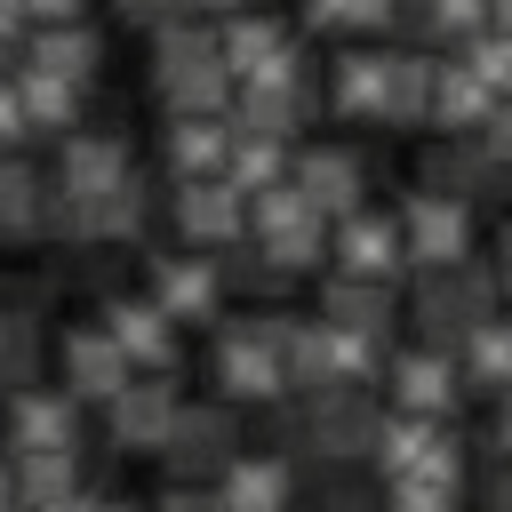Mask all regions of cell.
I'll list each match as a JSON object with an SVG mask.
<instances>
[{
  "mask_svg": "<svg viewBox=\"0 0 512 512\" xmlns=\"http://www.w3.org/2000/svg\"><path fill=\"white\" fill-rule=\"evenodd\" d=\"M16 496H24L32 512L80 496V488H72V456H16Z\"/></svg>",
  "mask_w": 512,
  "mask_h": 512,
  "instance_id": "cell-32",
  "label": "cell"
},
{
  "mask_svg": "<svg viewBox=\"0 0 512 512\" xmlns=\"http://www.w3.org/2000/svg\"><path fill=\"white\" fill-rule=\"evenodd\" d=\"M160 512H224V496H208V488H168Z\"/></svg>",
  "mask_w": 512,
  "mask_h": 512,
  "instance_id": "cell-40",
  "label": "cell"
},
{
  "mask_svg": "<svg viewBox=\"0 0 512 512\" xmlns=\"http://www.w3.org/2000/svg\"><path fill=\"white\" fill-rule=\"evenodd\" d=\"M496 264H448V272H416V320H424V336L448 352V344H464L472 328H488L496 320Z\"/></svg>",
  "mask_w": 512,
  "mask_h": 512,
  "instance_id": "cell-4",
  "label": "cell"
},
{
  "mask_svg": "<svg viewBox=\"0 0 512 512\" xmlns=\"http://www.w3.org/2000/svg\"><path fill=\"white\" fill-rule=\"evenodd\" d=\"M8 448H16V456H72V448H80L72 392H24V400L8 408Z\"/></svg>",
  "mask_w": 512,
  "mask_h": 512,
  "instance_id": "cell-18",
  "label": "cell"
},
{
  "mask_svg": "<svg viewBox=\"0 0 512 512\" xmlns=\"http://www.w3.org/2000/svg\"><path fill=\"white\" fill-rule=\"evenodd\" d=\"M0 384H32V320L0 312Z\"/></svg>",
  "mask_w": 512,
  "mask_h": 512,
  "instance_id": "cell-35",
  "label": "cell"
},
{
  "mask_svg": "<svg viewBox=\"0 0 512 512\" xmlns=\"http://www.w3.org/2000/svg\"><path fill=\"white\" fill-rule=\"evenodd\" d=\"M328 256H336V272H352V280H376V288H392V272L408 264L400 216H384V208H360V216H344V224L328 232Z\"/></svg>",
  "mask_w": 512,
  "mask_h": 512,
  "instance_id": "cell-9",
  "label": "cell"
},
{
  "mask_svg": "<svg viewBox=\"0 0 512 512\" xmlns=\"http://www.w3.org/2000/svg\"><path fill=\"white\" fill-rule=\"evenodd\" d=\"M152 32H160L152 64H160L168 112H176V120H216V112L232 104V64H224V48H216V24H208L200 8H160Z\"/></svg>",
  "mask_w": 512,
  "mask_h": 512,
  "instance_id": "cell-1",
  "label": "cell"
},
{
  "mask_svg": "<svg viewBox=\"0 0 512 512\" xmlns=\"http://www.w3.org/2000/svg\"><path fill=\"white\" fill-rule=\"evenodd\" d=\"M16 136H32V120H24V96H16V80H0V144H16Z\"/></svg>",
  "mask_w": 512,
  "mask_h": 512,
  "instance_id": "cell-37",
  "label": "cell"
},
{
  "mask_svg": "<svg viewBox=\"0 0 512 512\" xmlns=\"http://www.w3.org/2000/svg\"><path fill=\"white\" fill-rule=\"evenodd\" d=\"M224 280H240V288H280L288 272H280V264H272V256H264L256 240H240V248L224 256Z\"/></svg>",
  "mask_w": 512,
  "mask_h": 512,
  "instance_id": "cell-36",
  "label": "cell"
},
{
  "mask_svg": "<svg viewBox=\"0 0 512 512\" xmlns=\"http://www.w3.org/2000/svg\"><path fill=\"white\" fill-rule=\"evenodd\" d=\"M16 96H24V120H32V128H56V136H64V128L80 120V88H72V80H48V72H32V64L16 72Z\"/></svg>",
  "mask_w": 512,
  "mask_h": 512,
  "instance_id": "cell-30",
  "label": "cell"
},
{
  "mask_svg": "<svg viewBox=\"0 0 512 512\" xmlns=\"http://www.w3.org/2000/svg\"><path fill=\"white\" fill-rule=\"evenodd\" d=\"M312 512H384V496L360 472H320L312 480Z\"/></svg>",
  "mask_w": 512,
  "mask_h": 512,
  "instance_id": "cell-33",
  "label": "cell"
},
{
  "mask_svg": "<svg viewBox=\"0 0 512 512\" xmlns=\"http://www.w3.org/2000/svg\"><path fill=\"white\" fill-rule=\"evenodd\" d=\"M480 144H488V160H504V168H512V96H504V104H496V120L480 128Z\"/></svg>",
  "mask_w": 512,
  "mask_h": 512,
  "instance_id": "cell-38",
  "label": "cell"
},
{
  "mask_svg": "<svg viewBox=\"0 0 512 512\" xmlns=\"http://www.w3.org/2000/svg\"><path fill=\"white\" fill-rule=\"evenodd\" d=\"M384 376H392V408H400V416H432V424H440V416L464 400V368H456V352H440V344L400 352Z\"/></svg>",
  "mask_w": 512,
  "mask_h": 512,
  "instance_id": "cell-10",
  "label": "cell"
},
{
  "mask_svg": "<svg viewBox=\"0 0 512 512\" xmlns=\"http://www.w3.org/2000/svg\"><path fill=\"white\" fill-rule=\"evenodd\" d=\"M96 56H104V48H96L88 24H56V32H32V40H24V64L48 72V80H72V88L96 72Z\"/></svg>",
  "mask_w": 512,
  "mask_h": 512,
  "instance_id": "cell-26",
  "label": "cell"
},
{
  "mask_svg": "<svg viewBox=\"0 0 512 512\" xmlns=\"http://www.w3.org/2000/svg\"><path fill=\"white\" fill-rule=\"evenodd\" d=\"M104 336L128 352V368L144 360V368L168 376V360H176V320H168L152 296H112V304H104Z\"/></svg>",
  "mask_w": 512,
  "mask_h": 512,
  "instance_id": "cell-16",
  "label": "cell"
},
{
  "mask_svg": "<svg viewBox=\"0 0 512 512\" xmlns=\"http://www.w3.org/2000/svg\"><path fill=\"white\" fill-rule=\"evenodd\" d=\"M384 400L376 392H320V400H304V456L320 464V472H352L360 456L376 464V440H384Z\"/></svg>",
  "mask_w": 512,
  "mask_h": 512,
  "instance_id": "cell-3",
  "label": "cell"
},
{
  "mask_svg": "<svg viewBox=\"0 0 512 512\" xmlns=\"http://www.w3.org/2000/svg\"><path fill=\"white\" fill-rule=\"evenodd\" d=\"M488 32H504V40H512V0H504V8H488Z\"/></svg>",
  "mask_w": 512,
  "mask_h": 512,
  "instance_id": "cell-43",
  "label": "cell"
},
{
  "mask_svg": "<svg viewBox=\"0 0 512 512\" xmlns=\"http://www.w3.org/2000/svg\"><path fill=\"white\" fill-rule=\"evenodd\" d=\"M152 304L168 320H216L224 304V264L216 256H160L152 264Z\"/></svg>",
  "mask_w": 512,
  "mask_h": 512,
  "instance_id": "cell-14",
  "label": "cell"
},
{
  "mask_svg": "<svg viewBox=\"0 0 512 512\" xmlns=\"http://www.w3.org/2000/svg\"><path fill=\"white\" fill-rule=\"evenodd\" d=\"M216 496H224V512H288V496H296V480H288V456H272V448H240V464L216 480Z\"/></svg>",
  "mask_w": 512,
  "mask_h": 512,
  "instance_id": "cell-22",
  "label": "cell"
},
{
  "mask_svg": "<svg viewBox=\"0 0 512 512\" xmlns=\"http://www.w3.org/2000/svg\"><path fill=\"white\" fill-rule=\"evenodd\" d=\"M496 88L472 72V64H456V56H440V72H432V120L440 128H456V136H480L488 120H496Z\"/></svg>",
  "mask_w": 512,
  "mask_h": 512,
  "instance_id": "cell-20",
  "label": "cell"
},
{
  "mask_svg": "<svg viewBox=\"0 0 512 512\" xmlns=\"http://www.w3.org/2000/svg\"><path fill=\"white\" fill-rule=\"evenodd\" d=\"M96 512H136V504H120V496H96Z\"/></svg>",
  "mask_w": 512,
  "mask_h": 512,
  "instance_id": "cell-46",
  "label": "cell"
},
{
  "mask_svg": "<svg viewBox=\"0 0 512 512\" xmlns=\"http://www.w3.org/2000/svg\"><path fill=\"white\" fill-rule=\"evenodd\" d=\"M480 504H488V512H512V456H496V464H488V480H480Z\"/></svg>",
  "mask_w": 512,
  "mask_h": 512,
  "instance_id": "cell-39",
  "label": "cell"
},
{
  "mask_svg": "<svg viewBox=\"0 0 512 512\" xmlns=\"http://www.w3.org/2000/svg\"><path fill=\"white\" fill-rule=\"evenodd\" d=\"M176 384L168 376H144V384H128L120 400H112V440L120 448H168V432H176Z\"/></svg>",
  "mask_w": 512,
  "mask_h": 512,
  "instance_id": "cell-19",
  "label": "cell"
},
{
  "mask_svg": "<svg viewBox=\"0 0 512 512\" xmlns=\"http://www.w3.org/2000/svg\"><path fill=\"white\" fill-rule=\"evenodd\" d=\"M496 288H504V296H512V224H504V232H496Z\"/></svg>",
  "mask_w": 512,
  "mask_h": 512,
  "instance_id": "cell-41",
  "label": "cell"
},
{
  "mask_svg": "<svg viewBox=\"0 0 512 512\" xmlns=\"http://www.w3.org/2000/svg\"><path fill=\"white\" fill-rule=\"evenodd\" d=\"M248 232H256V248H264L280 272H304V264H320V256H328V224L304 208V192H296V184L256 192V200H248Z\"/></svg>",
  "mask_w": 512,
  "mask_h": 512,
  "instance_id": "cell-6",
  "label": "cell"
},
{
  "mask_svg": "<svg viewBox=\"0 0 512 512\" xmlns=\"http://www.w3.org/2000/svg\"><path fill=\"white\" fill-rule=\"evenodd\" d=\"M232 144H240V120H232V112H216V120H168V168H176L184 184L224 176Z\"/></svg>",
  "mask_w": 512,
  "mask_h": 512,
  "instance_id": "cell-21",
  "label": "cell"
},
{
  "mask_svg": "<svg viewBox=\"0 0 512 512\" xmlns=\"http://www.w3.org/2000/svg\"><path fill=\"white\" fill-rule=\"evenodd\" d=\"M384 80H392V48H344L328 96H336V112H368V120H384Z\"/></svg>",
  "mask_w": 512,
  "mask_h": 512,
  "instance_id": "cell-24",
  "label": "cell"
},
{
  "mask_svg": "<svg viewBox=\"0 0 512 512\" xmlns=\"http://www.w3.org/2000/svg\"><path fill=\"white\" fill-rule=\"evenodd\" d=\"M288 184L304 192V208H312L320 224H344V216L368 208V200H360V192H368V168H360V152H344V144H304Z\"/></svg>",
  "mask_w": 512,
  "mask_h": 512,
  "instance_id": "cell-8",
  "label": "cell"
},
{
  "mask_svg": "<svg viewBox=\"0 0 512 512\" xmlns=\"http://www.w3.org/2000/svg\"><path fill=\"white\" fill-rule=\"evenodd\" d=\"M288 320L296 312H248L224 328L216 344V384L232 400H256V408H280L288 400Z\"/></svg>",
  "mask_w": 512,
  "mask_h": 512,
  "instance_id": "cell-2",
  "label": "cell"
},
{
  "mask_svg": "<svg viewBox=\"0 0 512 512\" xmlns=\"http://www.w3.org/2000/svg\"><path fill=\"white\" fill-rule=\"evenodd\" d=\"M48 512H96V496H64V504H48Z\"/></svg>",
  "mask_w": 512,
  "mask_h": 512,
  "instance_id": "cell-45",
  "label": "cell"
},
{
  "mask_svg": "<svg viewBox=\"0 0 512 512\" xmlns=\"http://www.w3.org/2000/svg\"><path fill=\"white\" fill-rule=\"evenodd\" d=\"M24 496H16V472H0V512H16Z\"/></svg>",
  "mask_w": 512,
  "mask_h": 512,
  "instance_id": "cell-44",
  "label": "cell"
},
{
  "mask_svg": "<svg viewBox=\"0 0 512 512\" xmlns=\"http://www.w3.org/2000/svg\"><path fill=\"white\" fill-rule=\"evenodd\" d=\"M176 232L192 248H240L248 240V192H232L224 176L176 184Z\"/></svg>",
  "mask_w": 512,
  "mask_h": 512,
  "instance_id": "cell-12",
  "label": "cell"
},
{
  "mask_svg": "<svg viewBox=\"0 0 512 512\" xmlns=\"http://www.w3.org/2000/svg\"><path fill=\"white\" fill-rule=\"evenodd\" d=\"M40 200H48L40 176L0 152V232H40Z\"/></svg>",
  "mask_w": 512,
  "mask_h": 512,
  "instance_id": "cell-31",
  "label": "cell"
},
{
  "mask_svg": "<svg viewBox=\"0 0 512 512\" xmlns=\"http://www.w3.org/2000/svg\"><path fill=\"white\" fill-rule=\"evenodd\" d=\"M432 72H440V56H424V48H392L384 120H424V112H432Z\"/></svg>",
  "mask_w": 512,
  "mask_h": 512,
  "instance_id": "cell-29",
  "label": "cell"
},
{
  "mask_svg": "<svg viewBox=\"0 0 512 512\" xmlns=\"http://www.w3.org/2000/svg\"><path fill=\"white\" fill-rule=\"evenodd\" d=\"M120 176H136V168H128V144H120L112 128H80V136H64V152H56V192L96 200V192H112Z\"/></svg>",
  "mask_w": 512,
  "mask_h": 512,
  "instance_id": "cell-15",
  "label": "cell"
},
{
  "mask_svg": "<svg viewBox=\"0 0 512 512\" xmlns=\"http://www.w3.org/2000/svg\"><path fill=\"white\" fill-rule=\"evenodd\" d=\"M456 368H464V384L472 392H512V312H496L488 328H472L464 344H456Z\"/></svg>",
  "mask_w": 512,
  "mask_h": 512,
  "instance_id": "cell-25",
  "label": "cell"
},
{
  "mask_svg": "<svg viewBox=\"0 0 512 512\" xmlns=\"http://www.w3.org/2000/svg\"><path fill=\"white\" fill-rule=\"evenodd\" d=\"M320 320L328 328H352V336H384L392 328V288L352 280V272H328L320 280Z\"/></svg>",
  "mask_w": 512,
  "mask_h": 512,
  "instance_id": "cell-23",
  "label": "cell"
},
{
  "mask_svg": "<svg viewBox=\"0 0 512 512\" xmlns=\"http://www.w3.org/2000/svg\"><path fill=\"white\" fill-rule=\"evenodd\" d=\"M216 48L232 64V80H272V72H296V32L280 16H216Z\"/></svg>",
  "mask_w": 512,
  "mask_h": 512,
  "instance_id": "cell-11",
  "label": "cell"
},
{
  "mask_svg": "<svg viewBox=\"0 0 512 512\" xmlns=\"http://www.w3.org/2000/svg\"><path fill=\"white\" fill-rule=\"evenodd\" d=\"M456 64H472V72H480L496 96H512V40H504V32H480V40H472Z\"/></svg>",
  "mask_w": 512,
  "mask_h": 512,
  "instance_id": "cell-34",
  "label": "cell"
},
{
  "mask_svg": "<svg viewBox=\"0 0 512 512\" xmlns=\"http://www.w3.org/2000/svg\"><path fill=\"white\" fill-rule=\"evenodd\" d=\"M312 112V72L296 64V72H272V80H240V136H296V120Z\"/></svg>",
  "mask_w": 512,
  "mask_h": 512,
  "instance_id": "cell-13",
  "label": "cell"
},
{
  "mask_svg": "<svg viewBox=\"0 0 512 512\" xmlns=\"http://www.w3.org/2000/svg\"><path fill=\"white\" fill-rule=\"evenodd\" d=\"M392 216H400V240H408V264H416V272L472 264V208H464V200H440V192L416 184Z\"/></svg>",
  "mask_w": 512,
  "mask_h": 512,
  "instance_id": "cell-5",
  "label": "cell"
},
{
  "mask_svg": "<svg viewBox=\"0 0 512 512\" xmlns=\"http://www.w3.org/2000/svg\"><path fill=\"white\" fill-rule=\"evenodd\" d=\"M168 472H176V488H192L200 472H232L240 464V424H232V408L224 400H184L176 408V432H168Z\"/></svg>",
  "mask_w": 512,
  "mask_h": 512,
  "instance_id": "cell-7",
  "label": "cell"
},
{
  "mask_svg": "<svg viewBox=\"0 0 512 512\" xmlns=\"http://www.w3.org/2000/svg\"><path fill=\"white\" fill-rule=\"evenodd\" d=\"M136 232H144V176H120L112 192L80 200V240H136Z\"/></svg>",
  "mask_w": 512,
  "mask_h": 512,
  "instance_id": "cell-27",
  "label": "cell"
},
{
  "mask_svg": "<svg viewBox=\"0 0 512 512\" xmlns=\"http://www.w3.org/2000/svg\"><path fill=\"white\" fill-rule=\"evenodd\" d=\"M64 384H72V400H120L136 376H128V352L104 336V328H72L64 336Z\"/></svg>",
  "mask_w": 512,
  "mask_h": 512,
  "instance_id": "cell-17",
  "label": "cell"
},
{
  "mask_svg": "<svg viewBox=\"0 0 512 512\" xmlns=\"http://www.w3.org/2000/svg\"><path fill=\"white\" fill-rule=\"evenodd\" d=\"M288 176H296V152H288L280 136H240V144H232V160H224V184H232V192H248V200H256V192H272V184H288Z\"/></svg>",
  "mask_w": 512,
  "mask_h": 512,
  "instance_id": "cell-28",
  "label": "cell"
},
{
  "mask_svg": "<svg viewBox=\"0 0 512 512\" xmlns=\"http://www.w3.org/2000/svg\"><path fill=\"white\" fill-rule=\"evenodd\" d=\"M488 448H496V456H512V392L496 400V440H488Z\"/></svg>",
  "mask_w": 512,
  "mask_h": 512,
  "instance_id": "cell-42",
  "label": "cell"
}]
</instances>
